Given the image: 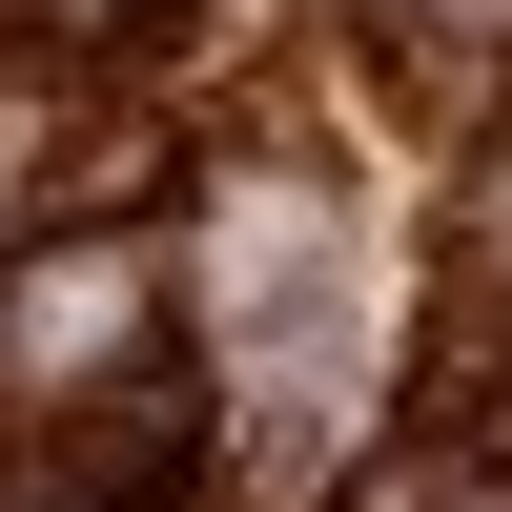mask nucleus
Segmentation results:
<instances>
[{
	"instance_id": "nucleus-1",
	"label": "nucleus",
	"mask_w": 512,
	"mask_h": 512,
	"mask_svg": "<svg viewBox=\"0 0 512 512\" xmlns=\"http://www.w3.org/2000/svg\"><path fill=\"white\" fill-rule=\"evenodd\" d=\"M41 472H62V512H185L205 492V369L144 349V390H82L41 431Z\"/></svg>"
},
{
	"instance_id": "nucleus-2",
	"label": "nucleus",
	"mask_w": 512,
	"mask_h": 512,
	"mask_svg": "<svg viewBox=\"0 0 512 512\" xmlns=\"http://www.w3.org/2000/svg\"><path fill=\"white\" fill-rule=\"evenodd\" d=\"M144 205H185V123H164V103L62 123V164H41V226H144Z\"/></svg>"
}]
</instances>
